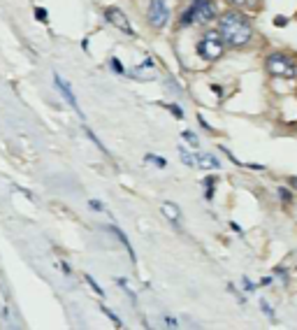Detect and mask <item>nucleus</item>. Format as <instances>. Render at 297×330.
Masks as SVG:
<instances>
[{"label": "nucleus", "instance_id": "f257e3e1", "mask_svg": "<svg viewBox=\"0 0 297 330\" xmlns=\"http://www.w3.org/2000/svg\"><path fill=\"white\" fill-rule=\"evenodd\" d=\"M221 35H223L227 45L244 47L251 40V24L239 12H225L221 17Z\"/></svg>", "mask_w": 297, "mask_h": 330}, {"label": "nucleus", "instance_id": "f03ea898", "mask_svg": "<svg viewBox=\"0 0 297 330\" xmlns=\"http://www.w3.org/2000/svg\"><path fill=\"white\" fill-rule=\"evenodd\" d=\"M214 14H216V9H214V5H211L209 0H195L191 5V9L184 14V19H181V26H191V24H207V21H211L214 19Z\"/></svg>", "mask_w": 297, "mask_h": 330}, {"label": "nucleus", "instance_id": "7ed1b4c3", "mask_svg": "<svg viewBox=\"0 0 297 330\" xmlns=\"http://www.w3.org/2000/svg\"><path fill=\"white\" fill-rule=\"evenodd\" d=\"M223 35H221V30H209L207 35L202 37V42L198 45V51H200L202 58H207V61H214V58H219L223 54Z\"/></svg>", "mask_w": 297, "mask_h": 330}, {"label": "nucleus", "instance_id": "20e7f679", "mask_svg": "<svg viewBox=\"0 0 297 330\" xmlns=\"http://www.w3.org/2000/svg\"><path fill=\"white\" fill-rule=\"evenodd\" d=\"M267 70L274 77H286V79L297 75V68L293 65V61H290L288 56H281V54H272L267 58Z\"/></svg>", "mask_w": 297, "mask_h": 330}, {"label": "nucleus", "instance_id": "39448f33", "mask_svg": "<svg viewBox=\"0 0 297 330\" xmlns=\"http://www.w3.org/2000/svg\"><path fill=\"white\" fill-rule=\"evenodd\" d=\"M148 21H151V26L156 28H163L170 21V5H167V0H151V5H148Z\"/></svg>", "mask_w": 297, "mask_h": 330}, {"label": "nucleus", "instance_id": "423d86ee", "mask_svg": "<svg viewBox=\"0 0 297 330\" xmlns=\"http://www.w3.org/2000/svg\"><path fill=\"white\" fill-rule=\"evenodd\" d=\"M107 21H109V24H114L119 30L128 33V35H132V33H135V30H132V26H130V21H128V17H125V14H123L119 7H109V9H107Z\"/></svg>", "mask_w": 297, "mask_h": 330}, {"label": "nucleus", "instance_id": "0eeeda50", "mask_svg": "<svg viewBox=\"0 0 297 330\" xmlns=\"http://www.w3.org/2000/svg\"><path fill=\"white\" fill-rule=\"evenodd\" d=\"M53 79H56V86H58V89L63 91V96L68 98V102H70V105H72V107H74V109H79V107H77V98H74V93H72L70 84H68V81H63L61 77H58V75H56Z\"/></svg>", "mask_w": 297, "mask_h": 330}, {"label": "nucleus", "instance_id": "6e6552de", "mask_svg": "<svg viewBox=\"0 0 297 330\" xmlns=\"http://www.w3.org/2000/svg\"><path fill=\"white\" fill-rule=\"evenodd\" d=\"M198 165H200V168H204V170H219L221 168V163H219V158H216V156H214V153H200V156H198Z\"/></svg>", "mask_w": 297, "mask_h": 330}, {"label": "nucleus", "instance_id": "1a4fd4ad", "mask_svg": "<svg viewBox=\"0 0 297 330\" xmlns=\"http://www.w3.org/2000/svg\"><path fill=\"white\" fill-rule=\"evenodd\" d=\"M163 214L170 219V221H179V216H181V212H179V207H174L172 203H163Z\"/></svg>", "mask_w": 297, "mask_h": 330}, {"label": "nucleus", "instance_id": "9d476101", "mask_svg": "<svg viewBox=\"0 0 297 330\" xmlns=\"http://www.w3.org/2000/svg\"><path fill=\"white\" fill-rule=\"evenodd\" d=\"M109 230H112L114 235H116V237H119V240L123 242V247H125V249H128V254H130V258L135 260V251H132V247H130V242H128V237H125V235H123V232L119 230V228H114V226H109Z\"/></svg>", "mask_w": 297, "mask_h": 330}, {"label": "nucleus", "instance_id": "9b49d317", "mask_svg": "<svg viewBox=\"0 0 297 330\" xmlns=\"http://www.w3.org/2000/svg\"><path fill=\"white\" fill-rule=\"evenodd\" d=\"M179 153H181V161H184L186 165H191V168H195V165H198V158H195V156H193L188 149H181Z\"/></svg>", "mask_w": 297, "mask_h": 330}, {"label": "nucleus", "instance_id": "f8f14e48", "mask_svg": "<svg viewBox=\"0 0 297 330\" xmlns=\"http://www.w3.org/2000/svg\"><path fill=\"white\" fill-rule=\"evenodd\" d=\"M181 135H184V140H186L188 144H191V147H198V144H200V140H198V135L193 133V130H184Z\"/></svg>", "mask_w": 297, "mask_h": 330}, {"label": "nucleus", "instance_id": "ddd939ff", "mask_svg": "<svg viewBox=\"0 0 297 330\" xmlns=\"http://www.w3.org/2000/svg\"><path fill=\"white\" fill-rule=\"evenodd\" d=\"M147 161L148 163H156V165H160V168H165V165H167L165 158H160V156H151V153L147 156Z\"/></svg>", "mask_w": 297, "mask_h": 330}, {"label": "nucleus", "instance_id": "4468645a", "mask_svg": "<svg viewBox=\"0 0 297 330\" xmlns=\"http://www.w3.org/2000/svg\"><path fill=\"white\" fill-rule=\"evenodd\" d=\"M86 281L91 284V288H93V291H96L98 295H102V298H105V291H102V288H100V286H98L96 281H93V277H88V275H86Z\"/></svg>", "mask_w": 297, "mask_h": 330}, {"label": "nucleus", "instance_id": "2eb2a0df", "mask_svg": "<svg viewBox=\"0 0 297 330\" xmlns=\"http://www.w3.org/2000/svg\"><path fill=\"white\" fill-rule=\"evenodd\" d=\"M170 109H172V114L176 116V119H184V109L176 107V105H170Z\"/></svg>", "mask_w": 297, "mask_h": 330}, {"label": "nucleus", "instance_id": "dca6fc26", "mask_svg": "<svg viewBox=\"0 0 297 330\" xmlns=\"http://www.w3.org/2000/svg\"><path fill=\"white\" fill-rule=\"evenodd\" d=\"M279 196H281V200H290V198H293L288 188H279Z\"/></svg>", "mask_w": 297, "mask_h": 330}, {"label": "nucleus", "instance_id": "f3484780", "mask_svg": "<svg viewBox=\"0 0 297 330\" xmlns=\"http://www.w3.org/2000/svg\"><path fill=\"white\" fill-rule=\"evenodd\" d=\"M35 17L40 19V21H47V12H44L42 7H37V9H35Z\"/></svg>", "mask_w": 297, "mask_h": 330}, {"label": "nucleus", "instance_id": "a211bd4d", "mask_svg": "<svg viewBox=\"0 0 297 330\" xmlns=\"http://www.w3.org/2000/svg\"><path fill=\"white\" fill-rule=\"evenodd\" d=\"M112 68H114V72H121V75H123V65L116 61V58H112Z\"/></svg>", "mask_w": 297, "mask_h": 330}, {"label": "nucleus", "instance_id": "6ab92c4d", "mask_svg": "<svg viewBox=\"0 0 297 330\" xmlns=\"http://www.w3.org/2000/svg\"><path fill=\"white\" fill-rule=\"evenodd\" d=\"M165 326H167V328H179V321H174V319H170V316H167Z\"/></svg>", "mask_w": 297, "mask_h": 330}, {"label": "nucleus", "instance_id": "aec40b11", "mask_svg": "<svg viewBox=\"0 0 297 330\" xmlns=\"http://www.w3.org/2000/svg\"><path fill=\"white\" fill-rule=\"evenodd\" d=\"M88 205L93 207V209H96V212H102V203H98V200H91V203H88Z\"/></svg>", "mask_w": 297, "mask_h": 330}, {"label": "nucleus", "instance_id": "412c9836", "mask_svg": "<svg viewBox=\"0 0 297 330\" xmlns=\"http://www.w3.org/2000/svg\"><path fill=\"white\" fill-rule=\"evenodd\" d=\"M244 288H246V291H253V288H255V284H251L248 279H244Z\"/></svg>", "mask_w": 297, "mask_h": 330}, {"label": "nucleus", "instance_id": "4be33fe9", "mask_svg": "<svg viewBox=\"0 0 297 330\" xmlns=\"http://www.w3.org/2000/svg\"><path fill=\"white\" fill-rule=\"evenodd\" d=\"M276 26H286V19H283V17H276Z\"/></svg>", "mask_w": 297, "mask_h": 330}]
</instances>
